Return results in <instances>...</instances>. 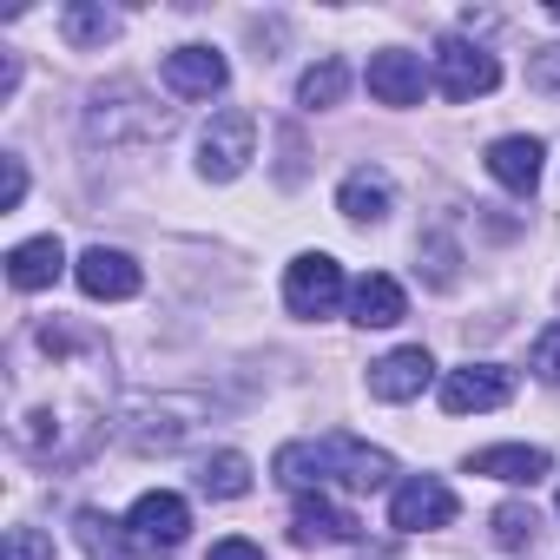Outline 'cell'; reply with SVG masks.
I'll return each instance as SVG.
<instances>
[{
    "instance_id": "1",
    "label": "cell",
    "mask_w": 560,
    "mask_h": 560,
    "mask_svg": "<svg viewBox=\"0 0 560 560\" xmlns=\"http://www.w3.org/2000/svg\"><path fill=\"white\" fill-rule=\"evenodd\" d=\"M270 475L298 488V494H324V488H357V494H376L389 488L396 462L357 435H317V442H284L270 462Z\"/></svg>"
},
{
    "instance_id": "2",
    "label": "cell",
    "mask_w": 560,
    "mask_h": 560,
    "mask_svg": "<svg viewBox=\"0 0 560 560\" xmlns=\"http://www.w3.org/2000/svg\"><path fill=\"white\" fill-rule=\"evenodd\" d=\"M284 304H291V317H304V324L337 317V304H343V264H337L330 250H304V257L284 270Z\"/></svg>"
},
{
    "instance_id": "3",
    "label": "cell",
    "mask_w": 560,
    "mask_h": 560,
    "mask_svg": "<svg viewBox=\"0 0 560 560\" xmlns=\"http://www.w3.org/2000/svg\"><path fill=\"white\" fill-rule=\"evenodd\" d=\"M250 152H257V119H250L244 106H231V113H218V119L205 126V139H198V172H205L211 185H231V178L250 165Z\"/></svg>"
},
{
    "instance_id": "4",
    "label": "cell",
    "mask_w": 560,
    "mask_h": 560,
    "mask_svg": "<svg viewBox=\"0 0 560 560\" xmlns=\"http://www.w3.org/2000/svg\"><path fill=\"white\" fill-rule=\"evenodd\" d=\"M126 534H132L139 553H172V547L191 534V508H185V494H172V488L139 494L132 514H126Z\"/></svg>"
},
{
    "instance_id": "5",
    "label": "cell",
    "mask_w": 560,
    "mask_h": 560,
    "mask_svg": "<svg viewBox=\"0 0 560 560\" xmlns=\"http://www.w3.org/2000/svg\"><path fill=\"white\" fill-rule=\"evenodd\" d=\"M508 402H514V370H501V363H462L442 376L448 416H481V409H508Z\"/></svg>"
},
{
    "instance_id": "6",
    "label": "cell",
    "mask_w": 560,
    "mask_h": 560,
    "mask_svg": "<svg viewBox=\"0 0 560 560\" xmlns=\"http://www.w3.org/2000/svg\"><path fill=\"white\" fill-rule=\"evenodd\" d=\"M435 86H442L448 100H481V93H494V86H501V67H494V54H488V47L442 40V47H435Z\"/></svg>"
},
{
    "instance_id": "7",
    "label": "cell",
    "mask_w": 560,
    "mask_h": 560,
    "mask_svg": "<svg viewBox=\"0 0 560 560\" xmlns=\"http://www.w3.org/2000/svg\"><path fill=\"white\" fill-rule=\"evenodd\" d=\"M73 277H80V291H86L93 304H126V298H139V284H145V270H139L126 250H106V244L80 250Z\"/></svg>"
},
{
    "instance_id": "8",
    "label": "cell",
    "mask_w": 560,
    "mask_h": 560,
    "mask_svg": "<svg viewBox=\"0 0 560 560\" xmlns=\"http://www.w3.org/2000/svg\"><path fill=\"white\" fill-rule=\"evenodd\" d=\"M429 383H435V357L422 343H402V350H389V357L370 363V396L376 402H416Z\"/></svg>"
},
{
    "instance_id": "9",
    "label": "cell",
    "mask_w": 560,
    "mask_h": 560,
    "mask_svg": "<svg viewBox=\"0 0 560 560\" xmlns=\"http://www.w3.org/2000/svg\"><path fill=\"white\" fill-rule=\"evenodd\" d=\"M455 521V488L435 481V475H416L389 494V527L402 534H422V527H448Z\"/></svg>"
},
{
    "instance_id": "10",
    "label": "cell",
    "mask_w": 560,
    "mask_h": 560,
    "mask_svg": "<svg viewBox=\"0 0 560 560\" xmlns=\"http://www.w3.org/2000/svg\"><path fill=\"white\" fill-rule=\"evenodd\" d=\"M165 86L178 100H211L231 86V67L218 47H178V54H165Z\"/></svg>"
},
{
    "instance_id": "11",
    "label": "cell",
    "mask_w": 560,
    "mask_h": 560,
    "mask_svg": "<svg viewBox=\"0 0 560 560\" xmlns=\"http://www.w3.org/2000/svg\"><path fill=\"white\" fill-rule=\"evenodd\" d=\"M422 93H429V73H422L416 54H402V47L370 54V100H383V106H422Z\"/></svg>"
},
{
    "instance_id": "12",
    "label": "cell",
    "mask_w": 560,
    "mask_h": 560,
    "mask_svg": "<svg viewBox=\"0 0 560 560\" xmlns=\"http://www.w3.org/2000/svg\"><path fill=\"white\" fill-rule=\"evenodd\" d=\"M291 540H298V547H337V540H357V514L337 508L330 494H298V508H291Z\"/></svg>"
},
{
    "instance_id": "13",
    "label": "cell",
    "mask_w": 560,
    "mask_h": 560,
    "mask_svg": "<svg viewBox=\"0 0 560 560\" xmlns=\"http://www.w3.org/2000/svg\"><path fill=\"white\" fill-rule=\"evenodd\" d=\"M389 205H396V191H389V172H376V165H357V172L337 185V211H343L350 224H383Z\"/></svg>"
},
{
    "instance_id": "14",
    "label": "cell",
    "mask_w": 560,
    "mask_h": 560,
    "mask_svg": "<svg viewBox=\"0 0 560 560\" xmlns=\"http://www.w3.org/2000/svg\"><path fill=\"white\" fill-rule=\"evenodd\" d=\"M468 468H475V475H494V481H508V488H534L553 462H547V448L501 442V448H475V455H468Z\"/></svg>"
},
{
    "instance_id": "15",
    "label": "cell",
    "mask_w": 560,
    "mask_h": 560,
    "mask_svg": "<svg viewBox=\"0 0 560 560\" xmlns=\"http://www.w3.org/2000/svg\"><path fill=\"white\" fill-rule=\"evenodd\" d=\"M350 317H357L363 330H389V324L409 317V298H402V284H396L389 270H370L363 284L350 291Z\"/></svg>"
},
{
    "instance_id": "16",
    "label": "cell",
    "mask_w": 560,
    "mask_h": 560,
    "mask_svg": "<svg viewBox=\"0 0 560 560\" xmlns=\"http://www.w3.org/2000/svg\"><path fill=\"white\" fill-rule=\"evenodd\" d=\"M60 270H67V244L60 237H27V244L8 250V284L14 291H47Z\"/></svg>"
},
{
    "instance_id": "17",
    "label": "cell",
    "mask_w": 560,
    "mask_h": 560,
    "mask_svg": "<svg viewBox=\"0 0 560 560\" xmlns=\"http://www.w3.org/2000/svg\"><path fill=\"white\" fill-rule=\"evenodd\" d=\"M488 172H494V185H508V191H534L540 185V139H527V132H508V139H494L488 145Z\"/></svg>"
},
{
    "instance_id": "18",
    "label": "cell",
    "mask_w": 560,
    "mask_h": 560,
    "mask_svg": "<svg viewBox=\"0 0 560 560\" xmlns=\"http://www.w3.org/2000/svg\"><path fill=\"white\" fill-rule=\"evenodd\" d=\"M60 34H67V47H106L113 34H119V14L113 8H100V0H73V8H60Z\"/></svg>"
},
{
    "instance_id": "19",
    "label": "cell",
    "mask_w": 560,
    "mask_h": 560,
    "mask_svg": "<svg viewBox=\"0 0 560 560\" xmlns=\"http://www.w3.org/2000/svg\"><path fill=\"white\" fill-rule=\"evenodd\" d=\"M198 488H205L211 501H237V494H250V462H244L237 448H218V455L198 468Z\"/></svg>"
},
{
    "instance_id": "20",
    "label": "cell",
    "mask_w": 560,
    "mask_h": 560,
    "mask_svg": "<svg viewBox=\"0 0 560 560\" xmlns=\"http://www.w3.org/2000/svg\"><path fill=\"white\" fill-rule=\"evenodd\" d=\"M343 93H350V67H343V60H317V67L298 80V106H304V113H324V106H337Z\"/></svg>"
},
{
    "instance_id": "21",
    "label": "cell",
    "mask_w": 560,
    "mask_h": 560,
    "mask_svg": "<svg viewBox=\"0 0 560 560\" xmlns=\"http://www.w3.org/2000/svg\"><path fill=\"white\" fill-rule=\"evenodd\" d=\"M534 534H540V514L534 508H521V501H501L494 508V547L521 553V547H534Z\"/></svg>"
},
{
    "instance_id": "22",
    "label": "cell",
    "mask_w": 560,
    "mask_h": 560,
    "mask_svg": "<svg viewBox=\"0 0 560 560\" xmlns=\"http://www.w3.org/2000/svg\"><path fill=\"white\" fill-rule=\"evenodd\" d=\"M0 560H54V534H40V527H8Z\"/></svg>"
},
{
    "instance_id": "23",
    "label": "cell",
    "mask_w": 560,
    "mask_h": 560,
    "mask_svg": "<svg viewBox=\"0 0 560 560\" xmlns=\"http://www.w3.org/2000/svg\"><path fill=\"white\" fill-rule=\"evenodd\" d=\"M80 540L93 547V553H119L126 540H119V521H106L100 508H80Z\"/></svg>"
},
{
    "instance_id": "24",
    "label": "cell",
    "mask_w": 560,
    "mask_h": 560,
    "mask_svg": "<svg viewBox=\"0 0 560 560\" xmlns=\"http://www.w3.org/2000/svg\"><path fill=\"white\" fill-rule=\"evenodd\" d=\"M527 363H534V376H540V383H560V324L534 337V357H527Z\"/></svg>"
},
{
    "instance_id": "25",
    "label": "cell",
    "mask_w": 560,
    "mask_h": 560,
    "mask_svg": "<svg viewBox=\"0 0 560 560\" xmlns=\"http://www.w3.org/2000/svg\"><path fill=\"white\" fill-rule=\"evenodd\" d=\"M21 198H27V165L8 152L0 159V211H21Z\"/></svg>"
},
{
    "instance_id": "26",
    "label": "cell",
    "mask_w": 560,
    "mask_h": 560,
    "mask_svg": "<svg viewBox=\"0 0 560 560\" xmlns=\"http://www.w3.org/2000/svg\"><path fill=\"white\" fill-rule=\"evenodd\" d=\"M527 80H534L540 93H560V47H540V54L527 60Z\"/></svg>"
},
{
    "instance_id": "27",
    "label": "cell",
    "mask_w": 560,
    "mask_h": 560,
    "mask_svg": "<svg viewBox=\"0 0 560 560\" xmlns=\"http://www.w3.org/2000/svg\"><path fill=\"white\" fill-rule=\"evenodd\" d=\"M205 560H264V547H257V540H244V534H231V540H218Z\"/></svg>"
},
{
    "instance_id": "28",
    "label": "cell",
    "mask_w": 560,
    "mask_h": 560,
    "mask_svg": "<svg viewBox=\"0 0 560 560\" xmlns=\"http://www.w3.org/2000/svg\"><path fill=\"white\" fill-rule=\"evenodd\" d=\"M14 86H21V60H14V54H8V60H0V100H8V93H14Z\"/></svg>"
}]
</instances>
